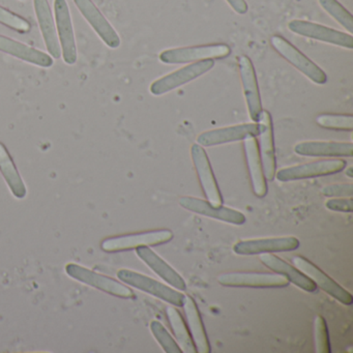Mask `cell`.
<instances>
[{
    "label": "cell",
    "instance_id": "obj_22",
    "mask_svg": "<svg viewBox=\"0 0 353 353\" xmlns=\"http://www.w3.org/2000/svg\"><path fill=\"white\" fill-rule=\"evenodd\" d=\"M260 260L266 268L276 274H282L289 281V283L296 285L303 290L307 291V292H315L317 289L315 283L309 276H305L299 268L287 263L278 256L274 255L272 253L261 254Z\"/></svg>",
    "mask_w": 353,
    "mask_h": 353
},
{
    "label": "cell",
    "instance_id": "obj_30",
    "mask_svg": "<svg viewBox=\"0 0 353 353\" xmlns=\"http://www.w3.org/2000/svg\"><path fill=\"white\" fill-rule=\"evenodd\" d=\"M150 330H152V336L156 339L157 342L162 347L163 350L166 353H181L177 342L171 336L170 332L166 330L164 325L160 321L154 320L150 323Z\"/></svg>",
    "mask_w": 353,
    "mask_h": 353
},
{
    "label": "cell",
    "instance_id": "obj_10",
    "mask_svg": "<svg viewBox=\"0 0 353 353\" xmlns=\"http://www.w3.org/2000/svg\"><path fill=\"white\" fill-rule=\"evenodd\" d=\"M65 272L71 278L94 287V288L100 289V290L114 295V296L121 297V299H133V297H135L133 291L125 285L121 284V283L117 282V281L113 280L109 276L97 274V272L83 268V266L78 265V264H68L65 266Z\"/></svg>",
    "mask_w": 353,
    "mask_h": 353
},
{
    "label": "cell",
    "instance_id": "obj_19",
    "mask_svg": "<svg viewBox=\"0 0 353 353\" xmlns=\"http://www.w3.org/2000/svg\"><path fill=\"white\" fill-rule=\"evenodd\" d=\"M295 154L313 158H351L353 144L351 142L305 141L296 144Z\"/></svg>",
    "mask_w": 353,
    "mask_h": 353
},
{
    "label": "cell",
    "instance_id": "obj_36",
    "mask_svg": "<svg viewBox=\"0 0 353 353\" xmlns=\"http://www.w3.org/2000/svg\"><path fill=\"white\" fill-rule=\"evenodd\" d=\"M345 173H346L347 176L350 177V179H352V177H353L352 167H349V168L347 169L346 171H345Z\"/></svg>",
    "mask_w": 353,
    "mask_h": 353
},
{
    "label": "cell",
    "instance_id": "obj_1",
    "mask_svg": "<svg viewBox=\"0 0 353 353\" xmlns=\"http://www.w3.org/2000/svg\"><path fill=\"white\" fill-rule=\"evenodd\" d=\"M117 278L121 282L125 283L138 290L148 293L161 301H166L171 305L183 307L185 294L181 293V291L174 290L171 287L167 286L154 279L130 270H119Z\"/></svg>",
    "mask_w": 353,
    "mask_h": 353
},
{
    "label": "cell",
    "instance_id": "obj_20",
    "mask_svg": "<svg viewBox=\"0 0 353 353\" xmlns=\"http://www.w3.org/2000/svg\"><path fill=\"white\" fill-rule=\"evenodd\" d=\"M136 254L141 261H143L154 274H158L162 280L179 291H185L187 289L185 280L181 274L171 268L165 260H163L156 252L150 249V247H140L136 249Z\"/></svg>",
    "mask_w": 353,
    "mask_h": 353
},
{
    "label": "cell",
    "instance_id": "obj_29",
    "mask_svg": "<svg viewBox=\"0 0 353 353\" xmlns=\"http://www.w3.org/2000/svg\"><path fill=\"white\" fill-rule=\"evenodd\" d=\"M316 123L324 129L334 131H349L353 130V117L351 114H320Z\"/></svg>",
    "mask_w": 353,
    "mask_h": 353
},
{
    "label": "cell",
    "instance_id": "obj_3",
    "mask_svg": "<svg viewBox=\"0 0 353 353\" xmlns=\"http://www.w3.org/2000/svg\"><path fill=\"white\" fill-rule=\"evenodd\" d=\"M214 61H212V59L196 61L192 65H185V67L152 82L150 88V92L154 96H162V94L176 90V88L197 79L200 76L210 72L214 68Z\"/></svg>",
    "mask_w": 353,
    "mask_h": 353
},
{
    "label": "cell",
    "instance_id": "obj_33",
    "mask_svg": "<svg viewBox=\"0 0 353 353\" xmlns=\"http://www.w3.org/2000/svg\"><path fill=\"white\" fill-rule=\"evenodd\" d=\"M322 195L325 197H351L353 194L352 183H336L326 185L322 189Z\"/></svg>",
    "mask_w": 353,
    "mask_h": 353
},
{
    "label": "cell",
    "instance_id": "obj_34",
    "mask_svg": "<svg viewBox=\"0 0 353 353\" xmlns=\"http://www.w3.org/2000/svg\"><path fill=\"white\" fill-rule=\"evenodd\" d=\"M325 206L332 212H352V199L340 198V199H330L325 202Z\"/></svg>",
    "mask_w": 353,
    "mask_h": 353
},
{
    "label": "cell",
    "instance_id": "obj_5",
    "mask_svg": "<svg viewBox=\"0 0 353 353\" xmlns=\"http://www.w3.org/2000/svg\"><path fill=\"white\" fill-rule=\"evenodd\" d=\"M172 239V231L160 229L105 239L102 243V249L106 252H119L140 247H154L169 243Z\"/></svg>",
    "mask_w": 353,
    "mask_h": 353
},
{
    "label": "cell",
    "instance_id": "obj_12",
    "mask_svg": "<svg viewBox=\"0 0 353 353\" xmlns=\"http://www.w3.org/2000/svg\"><path fill=\"white\" fill-rule=\"evenodd\" d=\"M299 247V241L294 236L266 237L241 241L233 245L237 255H261L265 253L294 251Z\"/></svg>",
    "mask_w": 353,
    "mask_h": 353
},
{
    "label": "cell",
    "instance_id": "obj_8",
    "mask_svg": "<svg viewBox=\"0 0 353 353\" xmlns=\"http://www.w3.org/2000/svg\"><path fill=\"white\" fill-rule=\"evenodd\" d=\"M288 28L293 34H299L305 38L314 39V40L342 47L349 50L353 48V38L350 34H345V32L326 28L321 24L303 21V20H292L289 22Z\"/></svg>",
    "mask_w": 353,
    "mask_h": 353
},
{
    "label": "cell",
    "instance_id": "obj_18",
    "mask_svg": "<svg viewBox=\"0 0 353 353\" xmlns=\"http://www.w3.org/2000/svg\"><path fill=\"white\" fill-rule=\"evenodd\" d=\"M78 10L82 14L86 21L94 28V32L102 39L103 42L112 49L121 46V38L115 32L108 20L99 11L92 0H74Z\"/></svg>",
    "mask_w": 353,
    "mask_h": 353
},
{
    "label": "cell",
    "instance_id": "obj_4",
    "mask_svg": "<svg viewBox=\"0 0 353 353\" xmlns=\"http://www.w3.org/2000/svg\"><path fill=\"white\" fill-rule=\"evenodd\" d=\"M270 43L281 57H284L288 63L296 68L303 75L307 76L314 83L322 85L327 82L326 74L286 39L281 36H272Z\"/></svg>",
    "mask_w": 353,
    "mask_h": 353
},
{
    "label": "cell",
    "instance_id": "obj_17",
    "mask_svg": "<svg viewBox=\"0 0 353 353\" xmlns=\"http://www.w3.org/2000/svg\"><path fill=\"white\" fill-rule=\"evenodd\" d=\"M258 134H259V125L257 123H241V125L204 132L198 136L197 144L204 148H210V146L241 141L250 136L257 137Z\"/></svg>",
    "mask_w": 353,
    "mask_h": 353
},
{
    "label": "cell",
    "instance_id": "obj_23",
    "mask_svg": "<svg viewBox=\"0 0 353 353\" xmlns=\"http://www.w3.org/2000/svg\"><path fill=\"white\" fill-rule=\"evenodd\" d=\"M34 6L47 50L50 53L51 57L57 59H61V49L59 47V36H57L48 0H34Z\"/></svg>",
    "mask_w": 353,
    "mask_h": 353
},
{
    "label": "cell",
    "instance_id": "obj_14",
    "mask_svg": "<svg viewBox=\"0 0 353 353\" xmlns=\"http://www.w3.org/2000/svg\"><path fill=\"white\" fill-rule=\"evenodd\" d=\"M191 154L202 190H203L208 202L214 206L223 205L222 195H221L218 183H216L205 150L199 144H193L191 148Z\"/></svg>",
    "mask_w": 353,
    "mask_h": 353
},
{
    "label": "cell",
    "instance_id": "obj_11",
    "mask_svg": "<svg viewBox=\"0 0 353 353\" xmlns=\"http://www.w3.org/2000/svg\"><path fill=\"white\" fill-rule=\"evenodd\" d=\"M54 13L57 34H59L57 36L61 42L63 61L67 65H74L78 59L77 47H76L71 13L65 0H54Z\"/></svg>",
    "mask_w": 353,
    "mask_h": 353
},
{
    "label": "cell",
    "instance_id": "obj_16",
    "mask_svg": "<svg viewBox=\"0 0 353 353\" xmlns=\"http://www.w3.org/2000/svg\"><path fill=\"white\" fill-rule=\"evenodd\" d=\"M239 67L250 119L254 123H257L263 109H262L261 97H260L255 68H254L251 59L245 55L239 57Z\"/></svg>",
    "mask_w": 353,
    "mask_h": 353
},
{
    "label": "cell",
    "instance_id": "obj_13",
    "mask_svg": "<svg viewBox=\"0 0 353 353\" xmlns=\"http://www.w3.org/2000/svg\"><path fill=\"white\" fill-rule=\"evenodd\" d=\"M259 125L260 158L263 167L264 176L268 181H274L276 172V150H274V128H272V115L263 110L257 121Z\"/></svg>",
    "mask_w": 353,
    "mask_h": 353
},
{
    "label": "cell",
    "instance_id": "obj_26",
    "mask_svg": "<svg viewBox=\"0 0 353 353\" xmlns=\"http://www.w3.org/2000/svg\"><path fill=\"white\" fill-rule=\"evenodd\" d=\"M0 171L3 173L14 196L18 199L26 197V193H28L26 185L12 160V157L10 156L9 152L1 142H0Z\"/></svg>",
    "mask_w": 353,
    "mask_h": 353
},
{
    "label": "cell",
    "instance_id": "obj_27",
    "mask_svg": "<svg viewBox=\"0 0 353 353\" xmlns=\"http://www.w3.org/2000/svg\"><path fill=\"white\" fill-rule=\"evenodd\" d=\"M166 312L169 323H170L181 352H197L193 339H192L191 334L188 330L187 324H185V320H183V316L179 313V310L170 305V307H167Z\"/></svg>",
    "mask_w": 353,
    "mask_h": 353
},
{
    "label": "cell",
    "instance_id": "obj_31",
    "mask_svg": "<svg viewBox=\"0 0 353 353\" xmlns=\"http://www.w3.org/2000/svg\"><path fill=\"white\" fill-rule=\"evenodd\" d=\"M0 23L16 30V32H21V34H26L32 30V26L28 20L24 19L17 14L13 13V12L9 11V10L5 9L1 6H0Z\"/></svg>",
    "mask_w": 353,
    "mask_h": 353
},
{
    "label": "cell",
    "instance_id": "obj_2",
    "mask_svg": "<svg viewBox=\"0 0 353 353\" xmlns=\"http://www.w3.org/2000/svg\"><path fill=\"white\" fill-rule=\"evenodd\" d=\"M231 49L226 44H212L205 46L183 47V48L168 49L160 54V61L167 65H179L192 61L206 59H226L230 55Z\"/></svg>",
    "mask_w": 353,
    "mask_h": 353
},
{
    "label": "cell",
    "instance_id": "obj_21",
    "mask_svg": "<svg viewBox=\"0 0 353 353\" xmlns=\"http://www.w3.org/2000/svg\"><path fill=\"white\" fill-rule=\"evenodd\" d=\"M243 148H245V159H247L254 194L259 198L265 197L268 194V183H266L265 176H264L263 167H262L256 137L250 136V137L245 138L243 140Z\"/></svg>",
    "mask_w": 353,
    "mask_h": 353
},
{
    "label": "cell",
    "instance_id": "obj_15",
    "mask_svg": "<svg viewBox=\"0 0 353 353\" xmlns=\"http://www.w3.org/2000/svg\"><path fill=\"white\" fill-rule=\"evenodd\" d=\"M179 205L194 214L222 221L228 224L237 225V226L245 224L247 221L245 214L239 210L225 208L223 205L214 206L206 200L200 199V198L181 197L179 199Z\"/></svg>",
    "mask_w": 353,
    "mask_h": 353
},
{
    "label": "cell",
    "instance_id": "obj_35",
    "mask_svg": "<svg viewBox=\"0 0 353 353\" xmlns=\"http://www.w3.org/2000/svg\"><path fill=\"white\" fill-rule=\"evenodd\" d=\"M226 1L235 13L239 14V15L247 13L248 3H245V0H226Z\"/></svg>",
    "mask_w": 353,
    "mask_h": 353
},
{
    "label": "cell",
    "instance_id": "obj_25",
    "mask_svg": "<svg viewBox=\"0 0 353 353\" xmlns=\"http://www.w3.org/2000/svg\"><path fill=\"white\" fill-rule=\"evenodd\" d=\"M187 317L189 332L195 344L196 350L199 353H210V344L206 336L205 328L199 310L194 299L189 295H185L183 305Z\"/></svg>",
    "mask_w": 353,
    "mask_h": 353
},
{
    "label": "cell",
    "instance_id": "obj_28",
    "mask_svg": "<svg viewBox=\"0 0 353 353\" xmlns=\"http://www.w3.org/2000/svg\"><path fill=\"white\" fill-rule=\"evenodd\" d=\"M322 9L330 14L338 23H340L349 34L353 32L352 15L336 0H318Z\"/></svg>",
    "mask_w": 353,
    "mask_h": 353
},
{
    "label": "cell",
    "instance_id": "obj_9",
    "mask_svg": "<svg viewBox=\"0 0 353 353\" xmlns=\"http://www.w3.org/2000/svg\"><path fill=\"white\" fill-rule=\"evenodd\" d=\"M218 281L222 286L247 288H283L289 285L282 274L268 272H226L219 276Z\"/></svg>",
    "mask_w": 353,
    "mask_h": 353
},
{
    "label": "cell",
    "instance_id": "obj_32",
    "mask_svg": "<svg viewBox=\"0 0 353 353\" xmlns=\"http://www.w3.org/2000/svg\"><path fill=\"white\" fill-rule=\"evenodd\" d=\"M314 330H315L316 352L330 353V345L327 325H326L325 320L321 316H317L315 318Z\"/></svg>",
    "mask_w": 353,
    "mask_h": 353
},
{
    "label": "cell",
    "instance_id": "obj_24",
    "mask_svg": "<svg viewBox=\"0 0 353 353\" xmlns=\"http://www.w3.org/2000/svg\"><path fill=\"white\" fill-rule=\"evenodd\" d=\"M0 51L39 67L50 68L54 63L50 55L1 34H0Z\"/></svg>",
    "mask_w": 353,
    "mask_h": 353
},
{
    "label": "cell",
    "instance_id": "obj_7",
    "mask_svg": "<svg viewBox=\"0 0 353 353\" xmlns=\"http://www.w3.org/2000/svg\"><path fill=\"white\" fill-rule=\"evenodd\" d=\"M291 261H292L295 268H299L305 276H309L315 283L316 286H319L324 292L327 293L343 305H352L353 297L351 293L345 290L336 281L332 280L330 276H328L325 272H322L320 268H318L315 264L312 263L307 258L299 255L293 256L291 258Z\"/></svg>",
    "mask_w": 353,
    "mask_h": 353
},
{
    "label": "cell",
    "instance_id": "obj_6",
    "mask_svg": "<svg viewBox=\"0 0 353 353\" xmlns=\"http://www.w3.org/2000/svg\"><path fill=\"white\" fill-rule=\"evenodd\" d=\"M345 168H346V162L340 159L316 161V162L281 169L276 172L274 177H276L279 181L288 183V181L336 174L344 170Z\"/></svg>",
    "mask_w": 353,
    "mask_h": 353
}]
</instances>
